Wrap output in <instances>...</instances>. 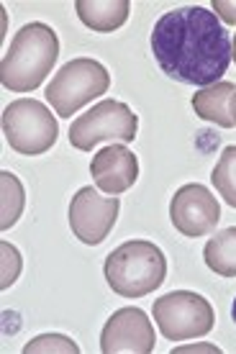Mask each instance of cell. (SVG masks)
I'll return each instance as SVG.
<instances>
[{"label":"cell","mask_w":236,"mask_h":354,"mask_svg":"<svg viewBox=\"0 0 236 354\" xmlns=\"http://www.w3.org/2000/svg\"><path fill=\"white\" fill-rule=\"evenodd\" d=\"M152 54L167 77L183 85H216L231 64V39L203 6L165 13L152 31Z\"/></svg>","instance_id":"obj_1"},{"label":"cell","mask_w":236,"mask_h":354,"mask_svg":"<svg viewBox=\"0 0 236 354\" xmlns=\"http://www.w3.org/2000/svg\"><path fill=\"white\" fill-rule=\"evenodd\" d=\"M60 57V39L52 26L31 21L10 39L0 62V82L10 93H34Z\"/></svg>","instance_id":"obj_2"},{"label":"cell","mask_w":236,"mask_h":354,"mask_svg":"<svg viewBox=\"0 0 236 354\" xmlns=\"http://www.w3.org/2000/svg\"><path fill=\"white\" fill-rule=\"evenodd\" d=\"M167 277L165 252L154 241L131 239L116 247L105 259L108 288L121 298H144L154 292Z\"/></svg>","instance_id":"obj_3"},{"label":"cell","mask_w":236,"mask_h":354,"mask_svg":"<svg viewBox=\"0 0 236 354\" xmlns=\"http://www.w3.org/2000/svg\"><path fill=\"white\" fill-rule=\"evenodd\" d=\"M108 88H111V75L103 64L98 59L78 57L54 75L44 95L60 118H72L82 106L105 95Z\"/></svg>","instance_id":"obj_4"},{"label":"cell","mask_w":236,"mask_h":354,"mask_svg":"<svg viewBox=\"0 0 236 354\" xmlns=\"http://www.w3.org/2000/svg\"><path fill=\"white\" fill-rule=\"evenodd\" d=\"M3 136L13 151L24 157H36L57 144L60 124L42 100L18 97L3 111Z\"/></svg>","instance_id":"obj_5"},{"label":"cell","mask_w":236,"mask_h":354,"mask_svg":"<svg viewBox=\"0 0 236 354\" xmlns=\"http://www.w3.org/2000/svg\"><path fill=\"white\" fill-rule=\"evenodd\" d=\"M139 131V115L121 100H100L70 126V144L80 151H93L100 142L131 144Z\"/></svg>","instance_id":"obj_6"},{"label":"cell","mask_w":236,"mask_h":354,"mask_svg":"<svg viewBox=\"0 0 236 354\" xmlns=\"http://www.w3.org/2000/svg\"><path fill=\"white\" fill-rule=\"evenodd\" d=\"M152 316L157 321L162 337L170 342H188L210 334L216 313L203 295L192 290H172L154 301Z\"/></svg>","instance_id":"obj_7"},{"label":"cell","mask_w":236,"mask_h":354,"mask_svg":"<svg viewBox=\"0 0 236 354\" xmlns=\"http://www.w3.org/2000/svg\"><path fill=\"white\" fill-rule=\"evenodd\" d=\"M121 211V201L111 195H103L93 190V185L80 187L78 193L72 195L70 203V229L82 244L88 247H98L100 241L108 239V234L114 231L116 218Z\"/></svg>","instance_id":"obj_8"},{"label":"cell","mask_w":236,"mask_h":354,"mask_svg":"<svg viewBox=\"0 0 236 354\" xmlns=\"http://www.w3.org/2000/svg\"><path fill=\"white\" fill-rule=\"evenodd\" d=\"M170 221L183 236L201 239L221 221V205L216 195L201 183L183 185L170 201Z\"/></svg>","instance_id":"obj_9"},{"label":"cell","mask_w":236,"mask_h":354,"mask_svg":"<svg viewBox=\"0 0 236 354\" xmlns=\"http://www.w3.org/2000/svg\"><path fill=\"white\" fill-rule=\"evenodd\" d=\"M154 342V326L141 308L116 310L100 331L103 354H152Z\"/></svg>","instance_id":"obj_10"},{"label":"cell","mask_w":236,"mask_h":354,"mask_svg":"<svg viewBox=\"0 0 236 354\" xmlns=\"http://www.w3.org/2000/svg\"><path fill=\"white\" fill-rule=\"evenodd\" d=\"M90 175L103 193L121 195L139 180V160L126 144H111L93 157Z\"/></svg>","instance_id":"obj_11"},{"label":"cell","mask_w":236,"mask_h":354,"mask_svg":"<svg viewBox=\"0 0 236 354\" xmlns=\"http://www.w3.org/2000/svg\"><path fill=\"white\" fill-rule=\"evenodd\" d=\"M236 95V85L234 82H216V85H208V88H201L195 95H192V111L198 118L208 121V124H216L221 129H231L234 118H231V100Z\"/></svg>","instance_id":"obj_12"},{"label":"cell","mask_w":236,"mask_h":354,"mask_svg":"<svg viewBox=\"0 0 236 354\" xmlns=\"http://www.w3.org/2000/svg\"><path fill=\"white\" fill-rule=\"evenodd\" d=\"M80 21L98 34H114L129 21L131 3L129 0H78L75 3Z\"/></svg>","instance_id":"obj_13"},{"label":"cell","mask_w":236,"mask_h":354,"mask_svg":"<svg viewBox=\"0 0 236 354\" xmlns=\"http://www.w3.org/2000/svg\"><path fill=\"white\" fill-rule=\"evenodd\" d=\"M203 259L210 272L221 277H236V226L219 231L203 249Z\"/></svg>","instance_id":"obj_14"},{"label":"cell","mask_w":236,"mask_h":354,"mask_svg":"<svg viewBox=\"0 0 236 354\" xmlns=\"http://www.w3.org/2000/svg\"><path fill=\"white\" fill-rule=\"evenodd\" d=\"M0 185H3V218H0V229L8 231L10 226H16V221L24 213L26 193H24L21 180L13 172H0Z\"/></svg>","instance_id":"obj_15"},{"label":"cell","mask_w":236,"mask_h":354,"mask_svg":"<svg viewBox=\"0 0 236 354\" xmlns=\"http://www.w3.org/2000/svg\"><path fill=\"white\" fill-rule=\"evenodd\" d=\"M210 183L216 185V193L231 208H236V144L221 151L219 162H216V167L210 172Z\"/></svg>","instance_id":"obj_16"},{"label":"cell","mask_w":236,"mask_h":354,"mask_svg":"<svg viewBox=\"0 0 236 354\" xmlns=\"http://www.w3.org/2000/svg\"><path fill=\"white\" fill-rule=\"evenodd\" d=\"M52 352L78 354L80 346L75 344L70 337H64V334H42V337L31 339V342L24 346V354H52Z\"/></svg>","instance_id":"obj_17"},{"label":"cell","mask_w":236,"mask_h":354,"mask_svg":"<svg viewBox=\"0 0 236 354\" xmlns=\"http://www.w3.org/2000/svg\"><path fill=\"white\" fill-rule=\"evenodd\" d=\"M0 252H3V283H0V288H10L16 283L18 272H21V254H18L16 247H10L8 241L0 244Z\"/></svg>","instance_id":"obj_18"},{"label":"cell","mask_w":236,"mask_h":354,"mask_svg":"<svg viewBox=\"0 0 236 354\" xmlns=\"http://www.w3.org/2000/svg\"><path fill=\"white\" fill-rule=\"evenodd\" d=\"M213 13L228 24V26H236V0H213Z\"/></svg>","instance_id":"obj_19"},{"label":"cell","mask_w":236,"mask_h":354,"mask_svg":"<svg viewBox=\"0 0 236 354\" xmlns=\"http://www.w3.org/2000/svg\"><path fill=\"white\" fill-rule=\"evenodd\" d=\"M195 349H210V352H219L216 346H180L177 352H195Z\"/></svg>","instance_id":"obj_20"},{"label":"cell","mask_w":236,"mask_h":354,"mask_svg":"<svg viewBox=\"0 0 236 354\" xmlns=\"http://www.w3.org/2000/svg\"><path fill=\"white\" fill-rule=\"evenodd\" d=\"M231 118H234V124H236V95H234V100H231Z\"/></svg>","instance_id":"obj_21"},{"label":"cell","mask_w":236,"mask_h":354,"mask_svg":"<svg viewBox=\"0 0 236 354\" xmlns=\"http://www.w3.org/2000/svg\"><path fill=\"white\" fill-rule=\"evenodd\" d=\"M231 57H234V62H236V36H234V41H231Z\"/></svg>","instance_id":"obj_22"},{"label":"cell","mask_w":236,"mask_h":354,"mask_svg":"<svg viewBox=\"0 0 236 354\" xmlns=\"http://www.w3.org/2000/svg\"><path fill=\"white\" fill-rule=\"evenodd\" d=\"M231 319H234V324H236V298H234V306H231Z\"/></svg>","instance_id":"obj_23"}]
</instances>
